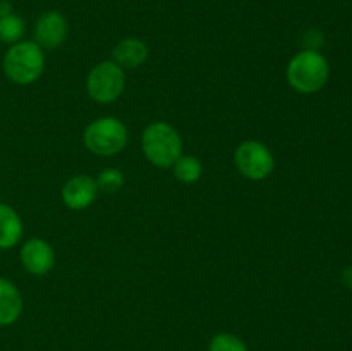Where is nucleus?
I'll list each match as a JSON object with an SVG mask.
<instances>
[{
  "label": "nucleus",
  "mask_w": 352,
  "mask_h": 351,
  "mask_svg": "<svg viewBox=\"0 0 352 351\" xmlns=\"http://www.w3.org/2000/svg\"><path fill=\"white\" fill-rule=\"evenodd\" d=\"M148 45L140 38H124L116 45L112 52V61L122 69H136L146 62Z\"/></svg>",
  "instance_id": "nucleus-10"
},
{
  "label": "nucleus",
  "mask_w": 352,
  "mask_h": 351,
  "mask_svg": "<svg viewBox=\"0 0 352 351\" xmlns=\"http://www.w3.org/2000/svg\"><path fill=\"white\" fill-rule=\"evenodd\" d=\"M234 162L241 174L251 181H263L274 172L275 158L270 148L256 140H248L236 148Z\"/></svg>",
  "instance_id": "nucleus-6"
},
{
  "label": "nucleus",
  "mask_w": 352,
  "mask_h": 351,
  "mask_svg": "<svg viewBox=\"0 0 352 351\" xmlns=\"http://www.w3.org/2000/svg\"><path fill=\"white\" fill-rule=\"evenodd\" d=\"M23 237V220L12 206L0 203V250H10Z\"/></svg>",
  "instance_id": "nucleus-12"
},
{
  "label": "nucleus",
  "mask_w": 352,
  "mask_h": 351,
  "mask_svg": "<svg viewBox=\"0 0 352 351\" xmlns=\"http://www.w3.org/2000/svg\"><path fill=\"white\" fill-rule=\"evenodd\" d=\"M342 282H344V284H346V288L352 289V265H349V267L344 268Z\"/></svg>",
  "instance_id": "nucleus-17"
},
{
  "label": "nucleus",
  "mask_w": 352,
  "mask_h": 351,
  "mask_svg": "<svg viewBox=\"0 0 352 351\" xmlns=\"http://www.w3.org/2000/svg\"><path fill=\"white\" fill-rule=\"evenodd\" d=\"M12 14V6L7 0H0V17H6Z\"/></svg>",
  "instance_id": "nucleus-18"
},
{
  "label": "nucleus",
  "mask_w": 352,
  "mask_h": 351,
  "mask_svg": "<svg viewBox=\"0 0 352 351\" xmlns=\"http://www.w3.org/2000/svg\"><path fill=\"white\" fill-rule=\"evenodd\" d=\"M174 176L184 184H195L203 176V164L195 155H181L174 165Z\"/></svg>",
  "instance_id": "nucleus-13"
},
{
  "label": "nucleus",
  "mask_w": 352,
  "mask_h": 351,
  "mask_svg": "<svg viewBox=\"0 0 352 351\" xmlns=\"http://www.w3.org/2000/svg\"><path fill=\"white\" fill-rule=\"evenodd\" d=\"M24 31H26L24 21L17 14L12 12L6 17H0V41L3 43H19L24 36Z\"/></svg>",
  "instance_id": "nucleus-14"
},
{
  "label": "nucleus",
  "mask_w": 352,
  "mask_h": 351,
  "mask_svg": "<svg viewBox=\"0 0 352 351\" xmlns=\"http://www.w3.org/2000/svg\"><path fill=\"white\" fill-rule=\"evenodd\" d=\"M98 184L96 179L88 174L72 176L64 186H62V202L71 210H85L98 196Z\"/></svg>",
  "instance_id": "nucleus-7"
},
{
  "label": "nucleus",
  "mask_w": 352,
  "mask_h": 351,
  "mask_svg": "<svg viewBox=\"0 0 352 351\" xmlns=\"http://www.w3.org/2000/svg\"><path fill=\"white\" fill-rule=\"evenodd\" d=\"M127 138L129 133L126 124L112 116H103L91 120L82 134L86 148L100 157H112L120 153L126 148Z\"/></svg>",
  "instance_id": "nucleus-4"
},
{
  "label": "nucleus",
  "mask_w": 352,
  "mask_h": 351,
  "mask_svg": "<svg viewBox=\"0 0 352 351\" xmlns=\"http://www.w3.org/2000/svg\"><path fill=\"white\" fill-rule=\"evenodd\" d=\"M23 313V296L14 282L0 277V327L12 326Z\"/></svg>",
  "instance_id": "nucleus-11"
},
{
  "label": "nucleus",
  "mask_w": 352,
  "mask_h": 351,
  "mask_svg": "<svg viewBox=\"0 0 352 351\" xmlns=\"http://www.w3.org/2000/svg\"><path fill=\"white\" fill-rule=\"evenodd\" d=\"M141 148L144 157L155 167L170 169L182 155V138L174 126L157 120L143 131Z\"/></svg>",
  "instance_id": "nucleus-1"
},
{
  "label": "nucleus",
  "mask_w": 352,
  "mask_h": 351,
  "mask_svg": "<svg viewBox=\"0 0 352 351\" xmlns=\"http://www.w3.org/2000/svg\"><path fill=\"white\" fill-rule=\"evenodd\" d=\"M45 69L43 48L31 40L10 45L3 55V72L7 79L19 86L33 85Z\"/></svg>",
  "instance_id": "nucleus-2"
},
{
  "label": "nucleus",
  "mask_w": 352,
  "mask_h": 351,
  "mask_svg": "<svg viewBox=\"0 0 352 351\" xmlns=\"http://www.w3.org/2000/svg\"><path fill=\"white\" fill-rule=\"evenodd\" d=\"M126 88V72L113 61H103L89 71L86 79L88 95L98 103H112Z\"/></svg>",
  "instance_id": "nucleus-5"
},
{
  "label": "nucleus",
  "mask_w": 352,
  "mask_h": 351,
  "mask_svg": "<svg viewBox=\"0 0 352 351\" xmlns=\"http://www.w3.org/2000/svg\"><path fill=\"white\" fill-rule=\"evenodd\" d=\"M67 36V21L57 10H50L38 17L34 24V41L41 48H57Z\"/></svg>",
  "instance_id": "nucleus-9"
},
{
  "label": "nucleus",
  "mask_w": 352,
  "mask_h": 351,
  "mask_svg": "<svg viewBox=\"0 0 352 351\" xmlns=\"http://www.w3.org/2000/svg\"><path fill=\"white\" fill-rule=\"evenodd\" d=\"M208 351H250V348L236 334L220 332L212 337Z\"/></svg>",
  "instance_id": "nucleus-15"
},
{
  "label": "nucleus",
  "mask_w": 352,
  "mask_h": 351,
  "mask_svg": "<svg viewBox=\"0 0 352 351\" xmlns=\"http://www.w3.org/2000/svg\"><path fill=\"white\" fill-rule=\"evenodd\" d=\"M96 184H98V189H102V191L116 193L122 188L124 176L119 169H103L98 174V178H96Z\"/></svg>",
  "instance_id": "nucleus-16"
},
{
  "label": "nucleus",
  "mask_w": 352,
  "mask_h": 351,
  "mask_svg": "<svg viewBox=\"0 0 352 351\" xmlns=\"http://www.w3.org/2000/svg\"><path fill=\"white\" fill-rule=\"evenodd\" d=\"M21 264L30 274L47 275L55 264L52 244L41 237H31L21 246Z\"/></svg>",
  "instance_id": "nucleus-8"
},
{
  "label": "nucleus",
  "mask_w": 352,
  "mask_h": 351,
  "mask_svg": "<svg viewBox=\"0 0 352 351\" xmlns=\"http://www.w3.org/2000/svg\"><path fill=\"white\" fill-rule=\"evenodd\" d=\"M330 67L327 58L318 50L299 52L289 61L287 81L298 93H316L327 85Z\"/></svg>",
  "instance_id": "nucleus-3"
}]
</instances>
